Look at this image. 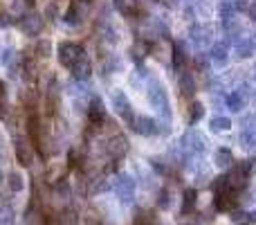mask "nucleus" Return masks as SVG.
<instances>
[{
    "label": "nucleus",
    "mask_w": 256,
    "mask_h": 225,
    "mask_svg": "<svg viewBox=\"0 0 256 225\" xmlns=\"http://www.w3.org/2000/svg\"><path fill=\"white\" fill-rule=\"evenodd\" d=\"M20 30L25 32V34H30V36H36V34H40V30H43V25H45V21L38 16V14H25V16L20 18Z\"/></svg>",
    "instance_id": "20e7f679"
},
{
    "label": "nucleus",
    "mask_w": 256,
    "mask_h": 225,
    "mask_svg": "<svg viewBox=\"0 0 256 225\" xmlns=\"http://www.w3.org/2000/svg\"><path fill=\"white\" fill-rule=\"evenodd\" d=\"M112 104H115V111L120 113V117L122 119H126V122H132V111H130V104H128V99H126V95L124 93H115L112 95Z\"/></svg>",
    "instance_id": "0eeeda50"
},
{
    "label": "nucleus",
    "mask_w": 256,
    "mask_h": 225,
    "mask_svg": "<svg viewBox=\"0 0 256 225\" xmlns=\"http://www.w3.org/2000/svg\"><path fill=\"white\" fill-rule=\"evenodd\" d=\"M52 3H56V0H52Z\"/></svg>",
    "instance_id": "c756f323"
},
{
    "label": "nucleus",
    "mask_w": 256,
    "mask_h": 225,
    "mask_svg": "<svg viewBox=\"0 0 256 225\" xmlns=\"http://www.w3.org/2000/svg\"><path fill=\"white\" fill-rule=\"evenodd\" d=\"M230 106H232V111H238L240 102H238V97H236V95H232V97H230Z\"/></svg>",
    "instance_id": "bb28decb"
},
{
    "label": "nucleus",
    "mask_w": 256,
    "mask_h": 225,
    "mask_svg": "<svg viewBox=\"0 0 256 225\" xmlns=\"http://www.w3.org/2000/svg\"><path fill=\"white\" fill-rule=\"evenodd\" d=\"M88 119L92 128H102V124L106 122V108H104L102 102H92L88 108Z\"/></svg>",
    "instance_id": "6e6552de"
},
{
    "label": "nucleus",
    "mask_w": 256,
    "mask_h": 225,
    "mask_svg": "<svg viewBox=\"0 0 256 225\" xmlns=\"http://www.w3.org/2000/svg\"><path fill=\"white\" fill-rule=\"evenodd\" d=\"M168 205H171V200H168V189H162V191H160V200H158V207H160V209H166Z\"/></svg>",
    "instance_id": "5701e85b"
},
{
    "label": "nucleus",
    "mask_w": 256,
    "mask_h": 225,
    "mask_svg": "<svg viewBox=\"0 0 256 225\" xmlns=\"http://www.w3.org/2000/svg\"><path fill=\"white\" fill-rule=\"evenodd\" d=\"M25 3H27V5H34V3H36V0H25Z\"/></svg>",
    "instance_id": "c85d7f7f"
},
{
    "label": "nucleus",
    "mask_w": 256,
    "mask_h": 225,
    "mask_svg": "<svg viewBox=\"0 0 256 225\" xmlns=\"http://www.w3.org/2000/svg\"><path fill=\"white\" fill-rule=\"evenodd\" d=\"M14 151H16V160L22 167H32L34 164V146L25 137H16L14 140Z\"/></svg>",
    "instance_id": "7ed1b4c3"
},
{
    "label": "nucleus",
    "mask_w": 256,
    "mask_h": 225,
    "mask_svg": "<svg viewBox=\"0 0 256 225\" xmlns=\"http://www.w3.org/2000/svg\"><path fill=\"white\" fill-rule=\"evenodd\" d=\"M214 207L218 209V212H234L236 207H238V191L234 189H222L216 194V198H214Z\"/></svg>",
    "instance_id": "f03ea898"
},
{
    "label": "nucleus",
    "mask_w": 256,
    "mask_h": 225,
    "mask_svg": "<svg viewBox=\"0 0 256 225\" xmlns=\"http://www.w3.org/2000/svg\"><path fill=\"white\" fill-rule=\"evenodd\" d=\"M66 171H68L66 162H52L50 169L45 171V178H48V182H61L63 176H66Z\"/></svg>",
    "instance_id": "9d476101"
},
{
    "label": "nucleus",
    "mask_w": 256,
    "mask_h": 225,
    "mask_svg": "<svg viewBox=\"0 0 256 225\" xmlns=\"http://www.w3.org/2000/svg\"><path fill=\"white\" fill-rule=\"evenodd\" d=\"M135 225H158V212L155 209H140L135 214Z\"/></svg>",
    "instance_id": "9b49d317"
},
{
    "label": "nucleus",
    "mask_w": 256,
    "mask_h": 225,
    "mask_svg": "<svg viewBox=\"0 0 256 225\" xmlns=\"http://www.w3.org/2000/svg\"><path fill=\"white\" fill-rule=\"evenodd\" d=\"M196 198H198V191L196 189H186L184 191V200H182V216H186V214L196 207Z\"/></svg>",
    "instance_id": "ddd939ff"
},
{
    "label": "nucleus",
    "mask_w": 256,
    "mask_h": 225,
    "mask_svg": "<svg viewBox=\"0 0 256 225\" xmlns=\"http://www.w3.org/2000/svg\"><path fill=\"white\" fill-rule=\"evenodd\" d=\"M84 225H99V221H94V218H86Z\"/></svg>",
    "instance_id": "cd10ccee"
},
{
    "label": "nucleus",
    "mask_w": 256,
    "mask_h": 225,
    "mask_svg": "<svg viewBox=\"0 0 256 225\" xmlns=\"http://www.w3.org/2000/svg\"><path fill=\"white\" fill-rule=\"evenodd\" d=\"M2 61H4V66H16V52H12V50H9V52H4V57H2Z\"/></svg>",
    "instance_id": "b1692460"
},
{
    "label": "nucleus",
    "mask_w": 256,
    "mask_h": 225,
    "mask_svg": "<svg viewBox=\"0 0 256 225\" xmlns=\"http://www.w3.org/2000/svg\"><path fill=\"white\" fill-rule=\"evenodd\" d=\"M171 61H173V68H176V70H182V68H184V63H186V54H184V50H182V45H180V43H178L176 48H173Z\"/></svg>",
    "instance_id": "4468645a"
},
{
    "label": "nucleus",
    "mask_w": 256,
    "mask_h": 225,
    "mask_svg": "<svg viewBox=\"0 0 256 225\" xmlns=\"http://www.w3.org/2000/svg\"><path fill=\"white\" fill-rule=\"evenodd\" d=\"M214 59H216L218 63H222V59H227V52H222V48L218 45L216 50H214Z\"/></svg>",
    "instance_id": "393cba45"
},
{
    "label": "nucleus",
    "mask_w": 256,
    "mask_h": 225,
    "mask_svg": "<svg viewBox=\"0 0 256 225\" xmlns=\"http://www.w3.org/2000/svg\"><path fill=\"white\" fill-rule=\"evenodd\" d=\"M108 153H110V158L115 160V162L122 160L128 153V140L124 135H120V133L110 135V140H108Z\"/></svg>",
    "instance_id": "39448f33"
},
{
    "label": "nucleus",
    "mask_w": 256,
    "mask_h": 225,
    "mask_svg": "<svg viewBox=\"0 0 256 225\" xmlns=\"http://www.w3.org/2000/svg\"><path fill=\"white\" fill-rule=\"evenodd\" d=\"M63 21L66 23H76L79 21V0H72V5H70V9L66 12Z\"/></svg>",
    "instance_id": "aec40b11"
},
{
    "label": "nucleus",
    "mask_w": 256,
    "mask_h": 225,
    "mask_svg": "<svg viewBox=\"0 0 256 225\" xmlns=\"http://www.w3.org/2000/svg\"><path fill=\"white\" fill-rule=\"evenodd\" d=\"M232 162H234V158H232V153L227 149H220L216 153V164L218 167H232Z\"/></svg>",
    "instance_id": "6ab92c4d"
},
{
    "label": "nucleus",
    "mask_w": 256,
    "mask_h": 225,
    "mask_svg": "<svg viewBox=\"0 0 256 225\" xmlns=\"http://www.w3.org/2000/svg\"><path fill=\"white\" fill-rule=\"evenodd\" d=\"M202 115H204V106H202V104H200V102L191 104V108H189V122L191 124L200 122V119H202Z\"/></svg>",
    "instance_id": "f3484780"
},
{
    "label": "nucleus",
    "mask_w": 256,
    "mask_h": 225,
    "mask_svg": "<svg viewBox=\"0 0 256 225\" xmlns=\"http://www.w3.org/2000/svg\"><path fill=\"white\" fill-rule=\"evenodd\" d=\"M72 72H74L76 79H88L90 72H92V68H90V61H88V59H84V61H81L79 66L72 68Z\"/></svg>",
    "instance_id": "2eb2a0df"
},
{
    "label": "nucleus",
    "mask_w": 256,
    "mask_h": 225,
    "mask_svg": "<svg viewBox=\"0 0 256 225\" xmlns=\"http://www.w3.org/2000/svg\"><path fill=\"white\" fill-rule=\"evenodd\" d=\"M84 59H86V52L79 43H70V41H66V43L58 45V61H61V66L68 68V70H72L74 66H79Z\"/></svg>",
    "instance_id": "f257e3e1"
},
{
    "label": "nucleus",
    "mask_w": 256,
    "mask_h": 225,
    "mask_svg": "<svg viewBox=\"0 0 256 225\" xmlns=\"http://www.w3.org/2000/svg\"><path fill=\"white\" fill-rule=\"evenodd\" d=\"M180 88H182V95H191V93H194V81H191V77H189V75L182 77Z\"/></svg>",
    "instance_id": "4be33fe9"
},
{
    "label": "nucleus",
    "mask_w": 256,
    "mask_h": 225,
    "mask_svg": "<svg viewBox=\"0 0 256 225\" xmlns=\"http://www.w3.org/2000/svg\"><path fill=\"white\" fill-rule=\"evenodd\" d=\"M50 52H52V43H50L48 39H45V41H38V43H36V48H34L36 59H48Z\"/></svg>",
    "instance_id": "dca6fc26"
},
{
    "label": "nucleus",
    "mask_w": 256,
    "mask_h": 225,
    "mask_svg": "<svg viewBox=\"0 0 256 225\" xmlns=\"http://www.w3.org/2000/svg\"><path fill=\"white\" fill-rule=\"evenodd\" d=\"M232 218H234L236 223H248V221H250V214H240V212H234V216H232Z\"/></svg>",
    "instance_id": "a878e982"
},
{
    "label": "nucleus",
    "mask_w": 256,
    "mask_h": 225,
    "mask_svg": "<svg viewBox=\"0 0 256 225\" xmlns=\"http://www.w3.org/2000/svg\"><path fill=\"white\" fill-rule=\"evenodd\" d=\"M132 131H137V133H142V135H150V133H155L158 131V122L155 119H150V117H132Z\"/></svg>",
    "instance_id": "1a4fd4ad"
},
{
    "label": "nucleus",
    "mask_w": 256,
    "mask_h": 225,
    "mask_svg": "<svg viewBox=\"0 0 256 225\" xmlns=\"http://www.w3.org/2000/svg\"><path fill=\"white\" fill-rule=\"evenodd\" d=\"M148 52H150V45L146 43V41H137V43L132 45V57H137L140 61H142V59H144Z\"/></svg>",
    "instance_id": "a211bd4d"
},
{
    "label": "nucleus",
    "mask_w": 256,
    "mask_h": 225,
    "mask_svg": "<svg viewBox=\"0 0 256 225\" xmlns=\"http://www.w3.org/2000/svg\"><path fill=\"white\" fill-rule=\"evenodd\" d=\"M115 189H117V194L122 196V200H130L132 191H135V180H132L130 176H126V173H122V176H117Z\"/></svg>",
    "instance_id": "423d86ee"
},
{
    "label": "nucleus",
    "mask_w": 256,
    "mask_h": 225,
    "mask_svg": "<svg viewBox=\"0 0 256 225\" xmlns=\"http://www.w3.org/2000/svg\"><path fill=\"white\" fill-rule=\"evenodd\" d=\"M212 128H214V131H222V128H230V119H227V117H214V119H212Z\"/></svg>",
    "instance_id": "412c9836"
},
{
    "label": "nucleus",
    "mask_w": 256,
    "mask_h": 225,
    "mask_svg": "<svg viewBox=\"0 0 256 225\" xmlns=\"http://www.w3.org/2000/svg\"><path fill=\"white\" fill-rule=\"evenodd\" d=\"M7 187H9V191L18 194V191H22V187H25V180H22V176L18 171H9L7 173Z\"/></svg>",
    "instance_id": "f8f14e48"
}]
</instances>
